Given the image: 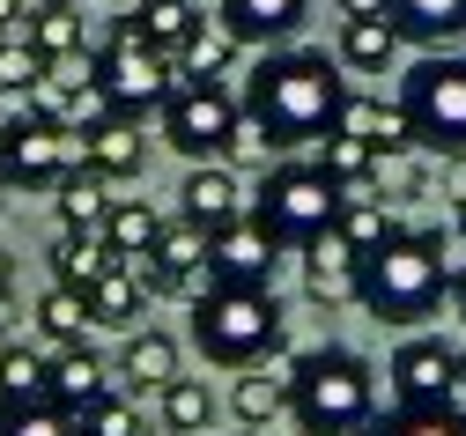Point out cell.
I'll list each match as a JSON object with an SVG mask.
<instances>
[{
    "label": "cell",
    "instance_id": "11",
    "mask_svg": "<svg viewBox=\"0 0 466 436\" xmlns=\"http://www.w3.org/2000/svg\"><path fill=\"white\" fill-rule=\"evenodd\" d=\"M274 259H281V244L252 215H238L229 229H215V244H208V267H215L222 289H267L274 281Z\"/></svg>",
    "mask_w": 466,
    "mask_h": 436
},
{
    "label": "cell",
    "instance_id": "27",
    "mask_svg": "<svg viewBox=\"0 0 466 436\" xmlns=\"http://www.w3.org/2000/svg\"><path fill=\"white\" fill-rule=\"evenodd\" d=\"M23 37L60 67V59H75V52H89V30H82V15L75 8H37L30 23H23Z\"/></svg>",
    "mask_w": 466,
    "mask_h": 436
},
{
    "label": "cell",
    "instance_id": "46",
    "mask_svg": "<svg viewBox=\"0 0 466 436\" xmlns=\"http://www.w3.org/2000/svg\"><path fill=\"white\" fill-rule=\"evenodd\" d=\"M451 222H459V229H466V200H459V215H451Z\"/></svg>",
    "mask_w": 466,
    "mask_h": 436
},
{
    "label": "cell",
    "instance_id": "17",
    "mask_svg": "<svg viewBox=\"0 0 466 436\" xmlns=\"http://www.w3.org/2000/svg\"><path fill=\"white\" fill-rule=\"evenodd\" d=\"M178 200H186V215H193L200 229H229V222L245 215V208H238L245 193H238V177H229V163H200V170L186 177Z\"/></svg>",
    "mask_w": 466,
    "mask_h": 436
},
{
    "label": "cell",
    "instance_id": "29",
    "mask_svg": "<svg viewBox=\"0 0 466 436\" xmlns=\"http://www.w3.org/2000/svg\"><path fill=\"white\" fill-rule=\"evenodd\" d=\"M141 303H148V289H141L127 267H111V274L89 289V319H96V326H134Z\"/></svg>",
    "mask_w": 466,
    "mask_h": 436
},
{
    "label": "cell",
    "instance_id": "2",
    "mask_svg": "<svg viewBox=\"0 0 466 436\" xmlns=\"http://www.w3.org/2000/svg\"><path fill=\"white\" fill-rule=\"evenodd\" d=\"M289 414L304 436H363L378 421V378L356 348H311L289 362Z\"/></svg>",
    "mask_w": 466,
    "mask_h": 436
},
{
    "label": "cell",
    "instance_id": "25",
    "mask_svg": "<svg viewBox=\"0 0 466 436\" xmlns=\"http://www.w3.org/2000/svg\"><path fill=\"white\" fill-rule=\"evenodd\" d=\"M392 52H400V30H392V15H370V23H340V59H348V67H363V75H385V67H392Z\"/></svg>",
    "mask_w": 466,
    "mask_h": 436
},
{
    "label": "cell",
    "instance_id": "26",
    "mask_svg": "<svg viewBox=\"0 0 466 436\" xmlns=\"http://www.w3.org/2000/svg\"><path fill=\"white\" fill-rule=\"evenodd\" d=\"M156 237H163V222L148 215V200H111V215H104V244H111L119 259L156 252Z\"/></svg>",
    "mask_w": 466,
    "mask_h": 436
},
{
    "label": "cell",
    "instance_id": "41",
    "mask_svg": "<svg viewBox=\"0 0 466 436\" xmlns=\"http://www.w3.org/2000/svg\"><path fill=\"white\" fill-rule=\"evenodd\" d=\"M8 296H15V252L0 244V303H8Z\"/></svg>",
    "mask_w": 466,
    "mask_h": 436
},
{
    "label": "cell",
    "instance_id": "24",
    "mask_svg": "<svg viewBox=\"0 0 466 436\" xmlns=\"http://www.w3.org/2000/svg\"><path fill=\"white\" fill-rule=\"evenodd\" d=\"M127 30H141L156 52H170V59H178V45L200 30V15L186 8V0H141V8L127 15Z\"/></svg>",
    "mask_w": 466,
    "mask_h": 436
},
{
    "label": "cell",
    "instance_id": "22",
    "mask_svg": "<svg viewBox=\"0 0 466 436\" xmlns=\"http://www.w3.org/2000/svg\"><path fill=\"white\" fill-rule=\"evenodd\" d=\"M89 326H96V319H89V296H82V289H60V281H52V289L37 296V333H45L52 348H82Z\"/></svg>",
    "mask_w": 466,
    "mask_h": 436
},
{
    "label": "cell",
    "instance_id": "10",
    "mask_svg": "<svg viewBox=\"0 0 466 436\" xmlns=\"http://www.w3.org/2000/svg\"><path fill=\"white\" fill-rule=\"evenodd\" d=\"M392 400L400 407H451L459 400V348L444 340H407L392 355Z\"/></svg>",
    "mask_w": 466,
    "mask_h": 436
},
{
    "label": "cell",
    "instance_id": "20",
    "mask_svg": "<svg viewBox=\"0 0 466 436\" xmlns=\"http://www.w3.org/2000/svg\"><path fill=\"white\" fill-rule=\"evenodd\" d=\"M333 134H356L370 148H415V134H407V118L385 111L378 96H340V118H333Z\"/></svg>",
    "mask_w": 466,
    "mask_h": 436
},
{
    "label": "cell",
    "instance_id": "7",
    "mask_svg": "<svg viewBox=\"0 0 466 436\" xmlns=\"http://www.w3.org/2000/svg\"><path fill=\"white\" fill-rule=\"evenodd\" d=\"M96 89L111 96V104H119V111H163L170 104V89H178V59H170V52H156L141 30H111L104 37V52H96Z\"/></svg>",
    "mask_w": 466,
    "mask_h": 436
},
{
    "label": "cell",
    "instance_id": "35",
    "mask_svg": "<svg viewBox=\"0 0 466 436\" xmlns=\"http://www.w3.org/2000/svg\"><path fill=\"white\" fill-rule=\"evenodd\" d=\"M75 421H82V436H148V429H141L134 392H104V400H96V407H82Z\"/></svg>",
    "mask_w": 466,
    "mask_h": 436
},
{
    "label": "cell",
    "instance_id": "39",
    "mask_svg": "<svg viewBox=\"0 0 466 436\" xmlns=\"http://www.w3.org/2000/svg\"><path fill=\"white\" fill-rule=\"evenodd\" d=\"M385 8H392V0H340L348 23H370V15H385Z\"/></svg>",
    "mask_w": 466,
    "mask_h": 436
},
{
    "label": "cell",
    "instance_id": "14",
    "mask_svg": "<svg viewBox=\"0 0 466 436\" xmlns=\"http://www.w3.org/2000/svg\"><path fill=\"white\" fill-rule=\"evenodd\" d=\"M82 148H89V163H96L104 177H134V170L148 163V134H141V118H134V111H111L104 127H89Z\"/></svg>",
    "mask_w": 466,
    "mask_h": 436
},
{
    "label": "cell",
    "instance_id": "47",
    "mask_svg": "<svg viewBox=\"0 0 466 436\" xmlns=\"http://www.w3.org/2000/svg\"><path fill=\"white\" fill-rule=\"evenodd\" d=\"M0 193H8V177H0Z\"/></svg>",
    "mask_w": 466,
    "mask_h": 436
},
{
    "label": "cell",
    "instance_id": "36",
    "mask_svg": "<svg viewBox=\"0 0 466 436\" xmlns=\"http://www.w3.org/2000/svg\"><path fill=\"white\" fill-rule=\"evenodd\" d=\"M45 75H52V59H45L23 30H15V37H0V89H37Z\"/></svg>",
    "mask_w": 466,
    "mask_h": 436
},
{
    "label": "cell",
    "instance_id": "15",
    "mask_svg": "<svg viewBox=\"0 0 466 436\" xmlns=\"http://www.w3.org/2000/svg\"><path fill=\"white\" fill-rule=\"evenodd\" d=\"M111 267H119V252H111V244H104V229H67L60 244H52V281H60V289H96Z\"/></svg>",
    "mask_w": 466,
    "mask_h": 436
},
{
    "label": "cell",
    "instance_id": "3",
    "mask_svg": "<svg viewBox=\"0 0 466 436\" xmlns=\"http://www.w3.org/2000/svg\"><path fill=\"white\" fill-rule=\"evenodd\" d=\"M444 303V259L430 252L422 237H392L363 259V310L385 326H422L430 310Z\"/></svg>",
    "mask_w": 466,
    "mask_h": 436
},
{
    "label": "cell",
    "instance_id": "6",
    "mask_svg": "<svg viewBox=\"0 0 466 436\" xmlns=\"http://www.w3.org/2000/svg\"><path fill=\"white\" fill-rule=\"evenodd\" d=\"M400 118L415 148L466 156V59H415L400 82Z\"/></svg>",
    "mask_w": 466,
    "mask_h": 436
},
{
    "label": "cell",
    "instance_id": "30",
    "mask_svg": "<svg viewBox=\"0 0 466 436\" xmlns=\"http://www.w3.org/2000/svg\"><path fill=\"white\" fill-rule=\"evenodd\" d=\"M274 414H289V370H252V378H238V421L267 429Z\"/></svg>",
    "mask_w": 466,
    "mask_h": 436
},
{
    "label": "cell",
    "instance_id": "45",
    "mask_svg": "<svg viewBox=\"0 0 466 436\" xmlns=\"http://www.w3.org/2000/svg\"><path fill=\"white\" fill-rule=\"evenodd\" d=\"M37 8H75V0H37Z\"/></svg>",
    "mask_w": 466,
    "mask_h": 436
},
{
    "label": "cell",
    "instance_id": "40",
    "mask_svg": "<svg viewBox=\"0 0 466 436\" xmlns=\"http://www.w3.org/2000/svg\"><path fill=\"white\" fill-rule=\"evenodd\" d=\"M30 15H23V0H0V37H15Z\"/></svg>",
    "mask_w": 466,
    "mask_h": 436
},
{
    "label": "cell",
    "instance_id": "33",
    "mask_svg": "<svg viewBox=\"0 0 466 436\" xmlns=\"http://www.w3.org/2000/svg\"><path fill=\"white\" fill-rule=\"evenodd\" d=\"M0 385H8V400H15V407H37V400H52V355L8 348V355H0Z\"/></svg>",
    "mask_w": 466,
    "mask_h": 436
},
{
    "label": "cell",
    "instance_id": "28",
    "mask_svg": "<svg viewBox=\"0 0 466 436\" xmlns=\"http://www.w3.org/2000/svg\"><path fill=\"white\" fill-rule=\"evenodd\" d=\"M229 52H238V37H229L222 23H200L186 45H178V82H215L229 67Z\"/></svg>",
    "mask_w": 466,
    "mask_h": 436
},
{
    "label": "cell",
    "instance_id": "18",
    "mask_svg": "<svg viewBox=\"0 0 466 436\" xmlns=\"http://www.w3.org/2000/svg\"><path fill=\"white\" fill-rule=\"evenodd\" d=\"M170 378H178V340H170V333H127V348H119V385H127V392H163Z\"/></svg>",
    "mask_w": 466,
    "mask_h": 436
},
{
    "label": "cell",
    "instance_id": "32",
    "mask_svg": "<svg viewBox=\"0 0 466 436\" xmlns=\"http://www.w3.org/2000/svg\"><path fill=\"white\" fill-rule=\"evenodd\" d=\"M319 170L348 193V185L378 177V148H370V141H356V134H326V141H319Z\"/></svg>",
    "mask_w": 466,
    "mask_h": 436
},
{
    "label": "cell",
    "instance_id": "23",
    "mask_svg": "<svg viewBox=\"0 0 466 436\" xmlns=\"http://www.w3.org/2000/svg\"><path fill=\"white\" fill-rule=\"evenodd\" d=\"M163 429H170V436H208V429H215V392H208V378H170V385H163Z\"/></svg>",
    "mask_w": 466,
    "mask_h": 436
},
{
    "label": "cell",
    "instance_id": "31",
    "mask_svg": "<svg viewBox=\"0 0 466 436\" xmlns=\"http://www.w3.org/2000/svg\"><path fill=\"white\" fill-rule=\"evenodd\" d=\"M363 436H466V414L459 407H392Z\"/></svg>",
    "mask_w": 466,
    "mask_h": 436
},
{
    "label": "cell",
    "instance_id": "43",
    "mask_svg": "<svg viewBox=\"0 0 466 436\" xmlns=\"http://www.w3.org/2000/svg\"><path fill=\"white\" fill-rule=\"evenodd\" d=\"M8 414H15V400H8V385H0V421H8Z\"/></svg>",
    "mask_w": 466,
    "mask_h": 436
},
{
    "label": "cell",
    "instance_id": "48",
    "mask_svg": "<svg viewBox=\"0 0 466 436\" xmlns=\"http://www.w3.org/2000/svg\"><path fill=\"white\" fill-rule=\"evenodd\" d=\"M0 355H8V340H0Z\"/></svg>",
    "mask_w": 466,
    "mask_h": 436
},
{
    "label": "cell",
    "instance_id": "12",
    "mask_svg": "<svg viewBox=\"0 0 466 436\" xmlns=\"http://www.w3.org/2000/svg\"><path fill=\"white\" fill-rule=\"evenodd\" d=\"M304 289L311 303H363V252L340 229H326L319 244H304Z\"/></svg>",
    "mask_w": 466,
    "mask_h": 436
},
{
    "label": "cell",
    "instance_id": "9",
    "mask_svg": "<svg viewBox=\"0 0 466 436\" xmlns=\"http://www.w3.org/2000/svg\"><path fill=\"white\" fill-rule=\"evenodd\" d=\"M238 118L245 111H238V96H229L222 82H178L170 104H163V141L178 156H193V163H215V156H229Z\"/></svg>",
    "mask_w": 466,
    "mask_h": 436
},
{
    "label": "cell",
    "instance_id": "44",
    "mask_svg": "<svg viewBox=\"0 0 466 436\" xmlns=\"http://www.w3.org/2000/svg\"><path fill=\"white\" fill-rule=\"evenodd\" d=\"M459 400H466V348H459Z\"/></svg>",
    "mask_w": 466,
    "mask_h": 436
},
{
    "label": "cell",
    "instance_id": "38",
    "mask_svg": "<svg viewBox=\"0 0 466 436\" xmlns=\"http://www.w3.org/2000/svg\"><path fill=\"white\" fill-rule=\"evenodd\" d=\"M378 185L385 193H415V148H378Z\"/></svg>",
    "mask_w": 466,
    "mask_h": 436
},
{
    "label": "cell",
    "instance_id": "1",
    "mask_svg": "<svg viewBox=\"0 0 466 436\" xmlns=\"http://www.w3.org/2000/svg\"><path fill=\"white\" fill-rule=\"evenodd\" d=\"M340 75L326 67L319 52H274L252 67V89H245V111L274 134V148H304V141H326L333 118H340Z\"/></svg>",
    "mask_w": 466,
    "mask_h": 436
},
{
    "label": "cell",
    "instance_id": "8",
    "mask_svg": "<svg viewBox=\"0 0 466 436\" xmlns=\"http://www.w3.org/2000/svg\"><path fill=\"white\" fill-rule=\"evenodd\" d=\"M75 163H89L82 134L52 127V118H37V111L8 118V134H0V177H8V193H60V177Z\"/></svg>",
    "mask_w": 466,
    "mask_h": 436
},
{
    "label": "cell",
    "instance_id": "49",
    "mask_svg": "<svg viewBox=\"0 0 466 436\" xmlns=\"http://www.w3.org/2000/svg\"><path fill=\"white\" fill-rule=\"evenodd\" d=\"M163 436H170V429H163Z\"/></svg>",
    "mask_w": 466,
    "mask_h": 436
},
{
    "label": "cell",
    "instance_id": "16",
    "mask_svg": "<svg viewBox=\"0 0 466 436\" xmlns=\"http://www.w3.org/2000/svg\"><path fill=\"white\" fill-rule=\"evenodd\" d=\"M111 392V370L96 362V348L82 340V348H60L52 355V400H60L67 414H82V407H96Z\"/></svg>",
    "mask_w": 466,
    "mask_h": 436
},
{
    "label": "cell",
    "instance_id": "13",
    "mask_svg": "<svg viewBox=\"0 0 466 436\" xmlns=\"http://www.w3.org/2000/svg\"><path fill=\"white\" fill-rule=\"evenodd\" d=\"M222 30L238 45H281L304 30V0H222Z\"/></svg>",
    "mask_w": 466,
    "mask_h": 436
},
{
    "label": "cell",
    "instance_id": "42",
    "mask_svg": "<svg viewBox=\"0 0 466 436\" xmlns=\"http://www.w3.org/2000/svg\"><path fill=\"white\" fill-rule=\"evenodd\" d=\"M451 303H459V319H466V267H459V281H451Z\"/></svg>",
    "mask_w": 466,
    "mask_h": 436
},
{
    "label": "cell",
    "instance_id": "37",
    "mask_svg": "<svg viewBox=\"0 0 466 436\" xmlns=\"http://www.w3.org/2000/svg\"><path fill=\"white\" fill-rule=\"evenodd\" d=\"M0 436H82V421L60 400H37V407H15L8 421H0Z\"/></svg>",
    "mask_w": 466,
    "mask_h": 436
},
{
    "label": "cell",
    "instance_id": "34",
    "mask_svg": "<svg viewBox=\"0 0 466 436\" xmlns=\"http://www.w3.org/2000/svg\"><path fill=\"white\" fill-rule=\"evenodd\" d=\"M333 229H340L348 244H356L363 259L378 252V244H392V237H400V229H392V215H385V200H340V215H333Z\"/></svg>",
    "mask_w": 466,
    "mask_h": 436
},
{
    "label": "cell",
    "instance_id": "19",
    "mask_svg": "<svg viewBox=\"0 0 466 436\" xmlns=\"http://www.w3.org/2000/svg\"><path fill=\"white\" fill-rule=\"evenodd\" d=\"M392 30L407 37V45H451V37H466V0H392Z\"/></svg>",
    "mask_w": 466,
    "mask_h": 436
},
{
    "label": "cell",
    "instance_id": "5",
    "mask_svg": "<svg viewBox=\"0 0 466 436\" xmlns=\"http://www.w3.org/2000/svg\"><path fill=\"white\" fill-rule=\"evenodd\" d=\"M340 200H348V193H340L319 163H281V170H267V185H259L252 222H259L274 244H319V237L333 229Z\"/></svg>",
    "mask_w": 466,
    "mask_h": 436
},
{
    "label": "cell",
    "instance_id": "4",
    "mask_svg": "<svg viewBox=\"0 0 466 436\" xmlns=\"http://www.w3.org/2000/svg\"><path fill=\"white\" fill-rule=\"evenodd\" d=\"M193 340L222 370H252L259 355L281 348V303H274V289H215L208 303H193Z\"/></svg>",
    "mask_w": 466,
    "mask_h": 436
},
{
    "label": "cell",
    "instance_id": "21",
    "mask_svg": "<svg viewBox=\"0 0 466 436\" xmlns=\"http://www.w3.org/2000/svg\"><path fill=\"white\" fill-rule=\"evenodd\" d=\"M104 215H111V177L96 163H75L60 177V222L67 229H104Z\"/></svg>",
    "mask_w": 466,
    "mask_h": 436
}]
</instances>
